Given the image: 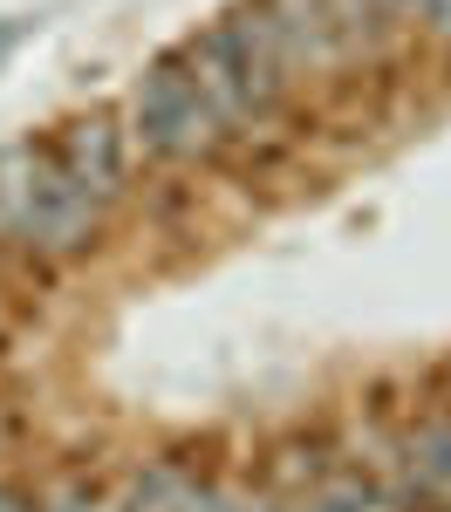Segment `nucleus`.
<instances>
[{
  "mask_svg": "<svg viewBox=\"0 0 451 512\" xmlns=\"http://www.w3.org/2000/svg\"><path fill=\"white\" fill-rule=\"evenodd\" d=\"M48 158H55V171H62L82 198H96V205H110V198H117L123 151H117V123H110V117L69 123V130H62V144H55Z\"/></svg>",
  "mask_w": 451,
  "mask_h": 512,
  "instance_id": "f03ea898",
  "label": "nucleus"
},
{
  "mask_svg": "<svg viewBox=\"0 0 451 512\" xmlns=\"http://www.w3.org/2000/svg\"><path fill=\"white\" fill-rule=\"evenodd\" d=\"M137 137H144L151 158H205L226 137L178 55H164L158 69L144 76V89H137Z\"/></svg>",
  "mask_w": 451,
  "mask_h": 512,
  "instance_id": "f257e3e1",
  "label": "nucleus"
}]
</instances>
